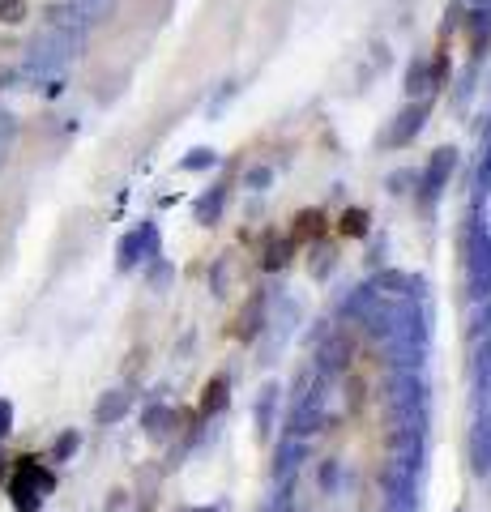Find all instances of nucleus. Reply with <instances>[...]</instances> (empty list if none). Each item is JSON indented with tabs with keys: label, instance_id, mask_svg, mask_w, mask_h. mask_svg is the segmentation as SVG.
I'll return each instance as SVG.
<instances>
[{
	"label": "nucleus",
	"instance_id": "f257e3e1",
	"mask_svg": "<svg viewBox=\"0 0 491 512\" xmlns=\"http://www.w3.org/2000/svg\"><path fill=\"white\" fill-rule=\"evenodd\" d=\"M389 466L423 478L427 461V384L419 372H389L385 380Z\"/></svg>",
	"mask_w": 491,
	"mask_h": 512
},
{
	"label": "nucleus",
	"instance_id": "f03ea898",
	"mask_svg": "<svg viewBox=\"0 0 491 512\" xmlns=\"http://www.w3.org/2000/svg\"><path fill=\"white\" fill-rule=\"evenodd\" d=\"M82 39L86 35H77V30H69V26L47 22V30H39L26 47V77L43 82V77H56L60 69H69V64L77 60V52H82Z\"/></svg>",
	"mask_w": 491,
	"mask_h": 512
},
{
	"label": "nucleus",
	"instance_id": "7ed1b4c3",
	"mask_svg": "<svg viewBox=\"0 0 491 512\" xmlns=\"http://www.w3.org/2000/svg\"><path fill=\"white\" fill-rule=\"evenodd\" d=\"M325 414H329V393H325V376L304 372L295 380V393H291V414H287V436L299 440H312L316 431L325 427Z\"/></svg>",
	"mask_w": 491,
	"mask_h": 512
},
{
	"label": "nucleus",
	"instance_id": "20e7f679",
	"mask_svg": "<svg viewBox=\"0 0 491 512\" xmlns=\"http://www.w3.org/2000/svg\"><path fill=\"white\" fill-rule=\"evenodd\" d=\"M52 487H56V474L47 470L39 457H22L18 470H13V478H9L13 508H18V512H39L43 500L52 495Z\"/></svg>",
	"mask_w": 491,
	"mask_h": 512
},
{
	"label": "nucleus",
	"instance_id": "39448f33",
	"mask_svg": "<svg viewBox=\"0 0 491 512\" xmlns=\"http://www.w3.org/2000/svg\"><path fill=\"white\" fill-rule=\"evenodd\" d=\"M466 282H470V303L491 295V235L479 214L470 218V235H466Z\"/></svg>",
	"mask_w": 491,
	"mask_h": 512
},
{
	"label": "nucleus",
	"instance_id": "423d86ee",
	"mask_svg": "<svg viewBox=\"0 0 491 512\" xmlns=\"http://www.w3.org/2000/svg\"><path fill=\"white\" fill-rule=\"evenodd\" d=\"M112 13H116V0H56L47 9V18H52V26H69L77 35H86V30L103 26Z\"/></svg>",
	"mask_w": 491,
	"mask_h": 512
},
{
	"label": "nucleus",
	"instance_id": "0eeeda50",
	"mask_svg": "<svg viewBox=\"0 0 491 512\" xmlns=\"http://www.w3.org/2000/svg\"><path fill=\"white\" fill-rule=\"evenodd\" d=\"M380 512H419V478L398 466H385L380 474Z\"/></svg>",
	"mask_w": 491,
	"mask_h": 512
},
{
	"label": "nucleus",
	"instance_id": "6e6552de",
	"mask_svg": "<svg viewBox=\"0 0 491 512\" xmlns=\"http://www.w3.org/2000/svg\"><path fill=\"white\" fill-rule=\"evenodd\" d=\"M351 363H355V342L346 338L342 329H334L321 346H316V372H321L325 380L346 376V372H351Z\"/></svg>",
	"mask_w": 491,
	"mask_h": 512
},
{
	"label": "nucleus",
	"instance_id": "1a4fd4ad",
	"mask_svg": "<svg viewBox=\"0 0 491 512\" xmlns=\"http://www.w3.org/2000/svg\"><path fill=\"white\" fill-rule=\"evenodd\" d=\"M466 461L479 478H491V410H474V423L466 431Z\"/></svg>",
	"mask_w": 491,
	"mask_h": 512
},
{
	"label": "nucleus",
	"instance_id": "9d476101",
	"mask_svg": "<svg viewBox=\"0 0 491 512\" xmlns=\"http://www.w3.org/2000/svg\"><path fill=\"white\" fill-rule=\"evenodd\" d=\"M308 461V440L299 436H282L274 448V483H295L299 466Z\"/></svg>",
	"mask_w": 491,
	"mask_h": 512
},
{
	"label": "nucleus",
	"instance_id": "9b49d317",
	"mask_svg": "<svg viewBox=\"0 0 491 512\" xmlns=\"http://www.w3.org/2000/svg\"><path fill=\"white\" fill-rule=\"evenodd\" d=\"M470 380H474V410H491V333L474 346Z\"/></svg>",
	"mask_w": 491,
	"mask_h": 512
},
{
	"label": "nucleus",
	"instance_id": "f8f14e48",
	"mask_svg": "<svg viewBox=\"0 0 491 512\" xmlns=\"http://www.w3.org/2000/svg\"><path fill=\"white\" fill-rule=\"evenodd\" d=\"M158 248V239H154V227H141V231H129L120 239V248H116V265L120 269H137L146 256H154Z\"/></svg>",
	"mask_w": 491,
	"mask_h": 512
},
{
	"label": "nucleus",
	"instance_id": "ddd939ff",
	"mask_svg": "<svg viewBox=\"0 0 491 512\" xmlns=\"http://www.w3.org/2000/svg\"><path fill=\"white\" fill-rule=\"evenodd\" d=\"M453 167H457V150H453V146H440V150L432 154V163H427V171H423V188H427V197H432V201L440 197V192H445Z\"/></svg>",
	"mask_w": 491,
	"mask_h": 512
},
{
	"label": "nucleus",
	"instance_id": "4468645a",
	"mask_svg": "<svg viewBox=\"0 0 491 512\" xmlns=\"http://www.w3.org/2000/svg\"><path fill=\"white\" fill-rule=\"evenodd\" d=\"M278 397H282V389H278L274 380H265V384H261V393H257V402H252V423H257V440H265L269 431H274Z\"/></svg>",
	"mask_w": 491,
	"mask_h": 512
},
{
	"label": "nucleus",
	"instance_id": "2eb2a0df",
	"mask_svg": "<svg viewBox=\"0 0 491 512\" xmlns=\"http://www.w3.org/2000/svg\"><path fill=\"white\" fill-rule=\"evenodd\" d=\"M427 116H432V103H410L406 111H398V120H393L389 141H393V146H410V141L419 137V128H423Z\"/></svg>",
	"mask_w": 491,
	"mask_h": 512
},
{
	"label": "nucleus",
	"instance_id": "dca6fc26",
	"mask_svg": "<svg viewBox=\"0 0 491 512\" xmlns=\"http://www.w3.org/2000/svg\"><path fill=\"white\" fill-rule=\"evenodd\" d=\"M129 410H133V393H129V389H107V393L99 397V406H94V423H99V427H112V423H120Z\"/></svg>",
	"mask_w": 491,
	"mask_h": 512
},
{
	"label": "nucleus",
	"instance_id": "f3484780",
	"mask_svg": "<svg viewBox=\"0 0 491 512\" xmlns=\"http://www.w3.org/2000/svg\"><path fill=\"white\" fill-rule=\"evenodd\" d=\"M223 201H227V188H223V184L205 192V197L197 201V222H205V227H214L218 214H223Z\"/></svg>",
	"mask_w": 491,
	"mask_h": 512
},
{
	"label": "nucleus",
	"instance_id": "a211bd4d",
	"mask_svg": "<svg viewBox=\"0 0 491 512\" xmlns=\"http://www.w3.org/2000/svg\"><path fill=\"white\" fill-rule=\"evenodd\" d=\"M171 423H176V410L171 406H150L146 414H141V427H146L150 436H167Z\"/></svg>",
	"mask_w": 491,
	"mask_h": 512
},
{
	"label": "nucleus",
	"instance_id": "6ab92c4d",
	"mask_svg": "<svg viewBox=\"0 0 491 512\" xmlns=\"http://www.w3.org/2000/svg\"><path fill=\"white\" fill-rule=\"evenodd\" d=\"M223 406H227V380H223V376H214L210 384H205V402H201V414H205V419H214V414L223 410Z\"/></svg>",
	"mask_w": 491,
	"mask_h": 512
},
{
	"label": "nucleus",
	"instance_id": "aec40b11",
	"mask_svg": "<svg viewBox=\"0 0 491 512\" xmlns=\"http://www.w3.org/2000/svg\"><path fill=\"white\" fill-rule=\"evenodd\" d=\"M427 86H432V60H415V64H410V73H406V90L419 99Z\"/></svg>",
	"mask_w": 491,
	"mask_h": 512
},
{
	"label": "nucleus",
	"instance_id": "412c9836",
	"mask_svg": "<svg viewBox=\"0 0 491 512\" xmlns=\"http://www.w3.org/2000/svg\"><path fill=\"white\" fill-rule=\"evenodd\" d=\"M261 320H265V299H261V295H252V299H248V308H244V316H240V338H252Z\"/></svg>",
	"mask_w": 491,
	"mask_h": 512
},
{
	"label": "nucleus",
	"instance_id": "4be33fe9",
	"mask_svg": "<svg viewBox=\"0 0 491 512\" xmlns=\"http://www.w3.org/2000/svg\"><path fill=\"white\" fill-rule=\"evenodd\" d=\"M470 320H474V338H487L491 333V295H483L479 303H470Z\"/></svg>",
	"mask_w": 491,
	"mask_h": 512
},
{
	"label": "nucleus",
	"instance_id": "5701e85b",
	"mask_svg": "<svg viewBox=\"0 0 491 512\" xmlns=\"http://www.w3.org/2000/svg\"><path fill=\"white\" fill-rule=\"evenodd\" d=\"M291 491H295V483H274V495L265 500V508H261V512H295Z\"/></svg>",
	"mask_w": 491,
	"mask_h": 512
},
{
	"label": "nucleus",
	"instance_id": "b1692460",
	"mask_svg": "<svg viewBox=\"0 0 491 512\" xmlns=\"http://www.w3.org/2000/svg\"><path fill=\"white\" fill-rule=\"evenodd\" d=\"M13 137H18V120H13L9 111H0V167H5V158L13 150Z\"/></svg>",
	"mask_w": 491,
	"mask_h": 512
},
{
	"label": "nucleus",
	"instance_id": "393cba45",
	"mask_svg": "<svg viewBox=\"0 0 491 512\" xmlns=\"http://www.w3.org/2000/svg\"><path fill=\"white\" fill-rule=\"evenodd\" d=\"M291 244H295V239H274V244L265 248V269H282V265H287Z\"/></svg>",
	"mask_w": 491,
	"mask_h": 512
},
{
	"label": "nucleus",
	"instance_id": "a878e982",
	"mask_svg": "<svg viewBox=\"0 0 491 512\" xmlns=\"http://www.w3.org/2000/svg\"><path fill=\"white\" fill-rule=\"evenodd\" d=\"M479 188L483 192L491 188V124H487V133H483V154H479Z\"/></svg>",
	"mask_w": 491,
	"mask_h": 512
},
{
	"label": "nucleus",
	"instance_id": "bb28decb",
	"mask_svg": "<svg viewBox=\"0 0 491 512\" xmlns=\"http://www.w3.org/2000/svg\"><path fill=\"white\" fill-rule=\"evenodd\" d=\"M214 167V150H193L188 158H180V171H205Z\"/></svg>",
	"mask_w": 491,
	"mask_h": 512
},
{
	"label": "nucleus",
	"instance_id": "cd10ccee",
	"mask_svg": "<svg viewBox=\"0 0 491 512\" xmlns=\"http://www.w3.org/2000/svg\"><path fill=\"white\" fill-rule=\"evenodd\" d=\"M26 18V0H0V22L13 26V22H22Z\"/></svg>",
	"mask_w": 491,
	"mask_h": 512
},
{
	"label": "nucleus",
	"instance_id": "c85d7f7f",
	"mask_svg": "<svg viewBox=\"0 0 491 512\" xmlns=\"http://www.w3.org/2000/svg\"><path fill=\"white\" fill-rule=\"evenodd\" d=\"M73 448H77V431H65V436L56 440V448H52V461H69Z\"/></svg>",
	"mask_w": 491,
	"mask_h": 512
},
{
	"label": "nucleus",
	"instance_id": "c756f323",
	"mask_svg": "<svg viewBox=\"0 0 491 512\" xmlns=\"http://www.w3.org/2000/svg\"><path fill=\"white\" fill-rule=\"evenodd\" d=\"M9 431H13V402L9 397H0V440H5Z\"/></svg>",
	"mask_w": 491,
	"mask_h": 512
},
{
	"label": "nucleus",
	"instance_id": "7c9ffc66",
	"mask_svg": "<svg viewBox=\"0 0 491 512\" xmlns=\"http://www.w3.org/2000/svg\"><path fill=\"white\" fill-rule=\"evenodd\" d=\"M269 180H274V175H269V167L248 171V188H269Z\"/></svg>",
	"mask_w": 491,
	"mask_h": 512
},
{
	"label": "nucleus",
	"instance_id": "2f4dec72",
	"mask_svg": "<svg viewBox=\"0 0 491 512\" xmlns=\"http://www.w3.org/2000/svg\"><path fill=\"white\" fill-rule=\"evenodd\" d=\"M363 227H368V218H363L359 210H351V214H346V231H351V235H359Z\"/></svg>",
	"mask_w": 491,
	"mask_h": 512
},
{
	"label": "nucleus",
	"instance_id": "473e14b6",
	"mask_svg": "<svg viewBox=\"0 0 491 512\" xmlns=\"http://www.w3.org/2000/svg\"><path fill=\"white\" fill-rule=\"evenodd\" d=\"M321 483L334 487V483H338V466H325V470H321Z\"/></svg>",
	"mask_w": 491,
	"mask_h": 512
},
{
	"label": "nucleus",
	"instance_id": "72a5a7b5",
	"mask_svg": "<svg viewBox=\"0 0 491 512\" xmlns=\"http://www.w3.org/2000/svg\"><path fill=\"white\" fill-rule=\"evenodd\" d=\"M0 461H5V457H0ZM0 470H5V466H0Z\"/></svg>",
	"mask_w": 491,
	"mask_h": 512
},
{
	"label": "nucleus",
	"instance_id": "f704fd0d",
	"mask_svg": "<svg viewBox=\"0 0 491 512\" xmlns=\"http://www.w3.org/2000/svg\"><path fill=\"white\" fill-rule=\"evenodd\" d=\"M453 512H462V508H453Z\"/></svg>",
	"mask_w": 491,
	"mask_h": 512
}]
</instances>
